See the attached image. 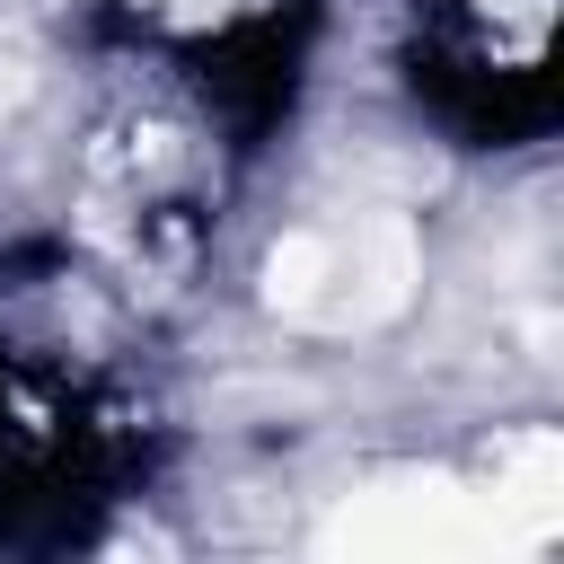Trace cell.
I'll list each match as a JSON object with an SVG mask.
<instances>
[{"mask_svg":"<svg viewBox=\"0 0 564 564\" xmlns=\"http://www.w3.org/2000/svg\"><path fill=\"white\" fill-rule=\"evenodd\" d=\"M264 300L300 326H379L414 300V229L397 212L344 220V229H300L264 256Z\"/></svg>","mask_w":564,"mask_h":564,"instance_id":"cell-1","label":"cell"},{"mask_svg":"<svg viewBox=\"0 0 564 564\" xmlns=\"http://www.w3.org/2000/svg\"><path fill=\"white\" fill-rule=\"evenodd\" d=\"M326 555H494V546H538L502 494H467L449 476H397L370 494H344L335 520L317 529Z\"/></svg>","mask_w":564,"mask_h":564,"instance_id":"cell-2","label":"cell"}]
</instances>
